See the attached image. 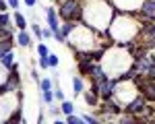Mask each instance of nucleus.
I'll return each instance as SVG.
<instances>
[{
    "instance_id": "nucleus-1",
    "label": "nucleus",
    "mask_w": 155,
    "mask_h": 124,
    "mask_svg": "<svg viewBox=\"0 0 155 124\" xmlns=\"http://www.w3.org/2000/svg\"><path fill=\"white\" fill-rule=\"evenodd\" d=\"M99 64L104 66L112 79H120V77H126L130 73L132 64H134V54H132V46H122V44H110L101 58Z\"/></svg>"
},
{
    "instance_id": "nucleus-2",
    "label": "nucleus",
    "mask_w": 155,
    "mask_h": 124,
    "mask_svg": "<svg viewBox=\"0 0 155 124\" xmlns=\"http://www.w3.org/2000/svg\"><path fill=\"white\" fill-rule=\"evenodd\" d=\"M141 31V19L137 15H128V12H116L112 23L107 27L106 35L112 44H122V46H130L134 39L139 37Z\"/></svg>"
},
{
    "instance_id": "nucleus-3",
    "label": "nucleus",
    "mask_w": 155,
    "mask_h": 124,
    "mask_svg": "<svg viewBox=\"0 0 155 124\" xmlns=\"http://www.w3.org/2000/svg\"><path fill=\"white\" fill-rule=\"evenodd\" d=\"M114 15L116 11L110 0H83V19L81 21L99 33L107 31Z\"/></svg>"
},
{
    "instance_id": "nucleus-4",
    "label": "nucleus",
    "mask_w": 155,
    "mask_h": 124,
    "mask_svg": "<svg viewBox=\"0 0 155 124\" xmlns=\"http://www.w3.org/2000/svg\"><path fill=\"white\" fill-rule=\"evenodd\" d=\"M106 33H99L95 29H91L89 25H85L83 21L74 25L72 33L66 37V44L71 46L72 52H95V50H104L107 48L112 41L106 39V41H99Z\"/></svg>"
},
{
    "instance_id": "nucleus-5",
    "label": "nucleus",
    "mask_w": 155,
    "mask_h": 124,
    "mask_svg": "<svg viewBox=\"0 0 155 124\" xmlns=\"http://www.w3.org/2000/svg\"><path fill=\"white\" fill-rule=\"evenodd\" d=\"M139 95V87H137V81L132 79V77H120L114 81V93H112V97L118 101L120 106H128L132 99Z\"/></svg>"
},
{
    "instance_id": "nucleus-6",
    "label": "nucleus",
    "mask_w": 155,
    "mask_h": 124,
    "mask_svg": "<svg viewBox=\"0 0 155 124\" xmlns=\"http://www.w3.org/2000/svg\"><path fill=\"white\" fill-rule=\"evenodd\" d=\"M58 15L62 21L79 23L83 19V0H58Z\"/></svg>"
},
{
    "instance_id": "nucleus-7",
    "label": "nucleus",
    "mask_w": 155,
    "mask_h": 124,
    "mask_svg": "<svg viewBox=\"0 0 155 124\" xmlns=\"http://www.w3.org/2000/svg\"><path fill=\"white\" fill-rule=\"evenodd\" d=\"M134 81H137V87H139V93L149 103H155V79L147 77V74H139V77H134Z\"/></svg>"
},
{
    "instance_id": "nucleus-8",
    "label": "nucleus",
    "mask_w": 155,
    "mask_h": 124,
    "mask_svg": "<svg viewBox=\"0 0 155 124\" xmlns=\"http://www.w3.org/2000/svg\"><path fill=\"white\" fill-rule=\"evenodd\" d=\"M116 12H128V15H137L143 0H110Z\"/></svg>"
},
{
    "instance_id": "nucleus-9",
    "label": "nucleus",
    "mask_w": 155,
    "mask_h": 124,
    "mask_svg": "<svg viewBox=\"0 0 155 124\" xmlns=\"http://www.w3.org/2000/svg\"><path fill=\"white\" fill-rule=\"evenodd\" d=\"M137 17L141 21H155V0H143Z\"/></svg>"
},
{
    "instance_id": "nucleus-10",
    "label": "nucleus",
    "mask_w": 155,
    "mask_h": 124,
    "mask_svg": "<svg viewBox=\"0 0 155 124\" xmlns=\"http://www.w3.org/2000/svg\"><path fill=\"white\" fill-rule=\"evenodd\" d=\"M93 64H95V60H89V58H77L79 74L85 77V79H89V74H91V70H93Z\"/></svg>"
},
{
    "instance_id": "nucleus-11",
    "label": "nucleus",
    "mask_w": 155,
    "mask_h": 124,
    "mask_svg": "<svg viewBox=\"0 0 155 124\" xmlns=\"http://www.w3.org/2000/svg\"><path fill=\"white\" fill-rule=\"evenodd\" d=\"M71 83H72V95H74V97H81V95H83V91L87 89V87H85V77L74 74V77L71 79Z\"/></svg>"
},
{
    "instance_id": "nucleus-12",
    "label": "nucleus",
    "mask_w": 155,
    "mask_h": 124,
    "mask_svg": "<svg viewBox=\"0 0 155 124\" xmlns=\"http://www.w3.org/2000/svg\"><path fill=\"white\" fill-rule=\"evenodd\" d=\"M81 97H83V101L87 103V106H89V108H93V110H95L97 106H99V101H101V97L97 95L95 91H91V89H85Z\"/></svg>"
},
{
    "instance_id": "nucleus-13",
    "label": "nucleus",
    "mask_w": 155,
    "mask_h": 124,
    "mask_svg": "<svg viewBox=\"0 0 155 124\" xmlns=\"http://www.w3.org/2000/svg\"><path fill=\"white\" fill-rule=\"evenodd\" d=\"M12 21H15V27H17L19 31H23V29H27V27H29V21H27V17H25L23 12H19V11L12 15Z\"/></svg>"
},
{
    "instance_id": "nucleus-14",
    "label": "nucleus",
    "mask_w": 155,
    "mask_h": 124,
    "mask_svg": "<svg viewBox=\"0 0 155 124\" xmlns=\"http://www.w3.org/2000/svg\"><path fill=\"white\" fill-rule=\"evenodd\" d=\"M15 39H17V44L21 46V48H31V35L27 33V31H19L17 35H15Z\"/></svg>"
},
{
    "instance_id": "nucleus-15",
    "label": "nucleus",
    "mask_w": 155,
    "mask_h": 124,
    "mask_svg": "<svg viewBox=\"0 0 155 124\" xmlns=\"http://www.w3.org/2000/svg\"><path fill=\"white\" fill-rule=\"evenodd\" d=\"M0 64H2V66H4V68H6V70H11L12 66H15V64H17V62H15V52H6V54H4V56H2V58H0Z\"/></svg>"
},
{
    "instance_id": "nucleus-16",
    "label": "nucleus",
    "mask_w": 155,
    "mask_h": 124,
    "mask_svg": "<svg viewBox=\"0 0 155 124\" xmlns=\"http://www.w3.org/2000/svg\"><path fill=\"white\" fill-rule=\"evenodd\" d=\"M48 112H50V116H54L56 120H64V114H62V108H60V106H56L54 101H52V103H48Z\"/></svg>"
},
{
    "instance_id": "nucleus-17",
    "label": "nucleus",
    "mask_w": 155,
    "mask_h": 124,
    "mask_svg": "<svg viewBox=\"0 0 155 124\" xmlns=\"http://www.w3.org/2000/svg\"><path fill=\"white\" fill-rule=\"evenodd\" d=\"M21 110H23V108H21V106H17V108H15V112H12L11 116L6 118V122H23L25 124V118L21 116Z\"/></svg>"
},
{
    "instance_id": "nucleus-18",
    "label": "nucleus",
    "mask_w": 155,
    "mask_h": 124,
    "mask_svg": "<svg viewBox=\"0 0 155 124\" xmlns=\"http://www.w3.org/2000/svg\"><path fill=\"white\" fill-rule=\"evenodd\" d=\"M60 108H62V114H64V116H68V114H74V103H72L71 99H64V101H60Z\"/></svg>"
},
{
    "instance_id": "nucleus-19",
    "label": "nucleus",
    "mask_w": 155,
    "mask_h": 124,
    "mask_svg": "<svg viewBox=\"0 0 155 124\" xmlns=\"http://www.w3.org/2000/svg\"><path fill=\"white\" fill-rule=\"evenodd\" d=\"M74 25H77V23H72V21H62V25H60V29H62V35L68 37V35L72 33V29H74Z\"/></svg>"
},
{
    "instance_id": "nucleus-20",
    "label": "nucleus",
    "mask_w": 155,
    "mask_h": 124,
    "mask_svg": "<svg viewBox=\"0 0 155 124\" xmlns=\"http://www.w3.org/2000/svg\"><path fill=\"white\" fill-rule=\"evenodd\" d=\"M15 23L12 21V17L8 15V11H0V25H4V27H11Z\"/></svg>"
},
{
    "instance_id": "nucleus-21",
    "label": "nucleus",
    "mask_w": 155,
    "mask_h": 124,
    "mask_svg": "<svg viewBox=\"0 0 155 124\" xmlns=\"http://www.w3.org/2000/svg\"><path fill=\"white\" fill-rule=\"evenodd\" d=\"M41 101L48 106V103H52V101H56V97H54V89H48V91H41Z\"/></svg>"
},
{
    "instance_id": "nucleus-22",
    "label": "nucleus",
    "mask_w": 155,
    "mask_h": 124,
    "mask_svg": "<svg viewBox=\"0 0 155 124\" xmlns=\"http://www.w3.org/2000/svg\"><path fill=\"white\" fill-rule=\"evenodd\" d=\"M54 97H56V101H58V103L66 99V97H64V91H62V87L58 85V81H54Z\"/></svg>"
},
{
    "instance_id": "nucleus-23",
    "label": "nucleus",
    "mask_w": 155,
    "mask_h": 124,
    "mask_svg": "<svg viewBox=\"0 0 155 124\" xmlns=\"http://www.w3.org/2000/svg\"><path fill=\"white\" fill-rule=\"evenodd\" d=\"M39 91H48V89H54V81L52 79H39Z\"/></svg>"
},
{
    "instance_id": "nucleus-24",
    "label": "nucleus",
    "mask_w": 155,
    "mask_h": 124,
    "mask_svg": "<svg viewBox=\"0 0 155 124\" xmlns=\"http://www.w3.org/2000/svg\"><path fill=\"white\" fill-rule=\"evenodd\" d=\"M35 52H37V58H46V56H48V54H50L48 46H46V44H41V41H39V44H37Z\"/></svg>"
},
{
    "instance_id": "nucleus-25",
    "label": "nucleus",
    "mask_w": 155,
    "mask_h": 124,
    "mask_svg": "<svg viewBox=\"0 0 155 124\" xmlns=\"http://www.w3.org/2000/svg\"><path fill=\"white\" fill-rule=\"evenodd\" d=\"M81 118H83V122H89V124H97V122H101V120H99V116H93V114H83Z\"/></svg>"
},
{
    "instance_id": "nucleus-26",
    "label": "nucleus",
    "mask_w": 155,
    "mask_h": 124,
    "mask_svg": "<svg viewBox=\"0 0 155 124\" xmlns=\"http://www.w3.org/2000/svg\"><path fill=\"white\" fill-rule=\"evenodd\" d=\"M64 120L68 124H83V118L81 116H74V114H68V116H64Z\"/></svg>"
},
{
    "instance_id": "nucleus-27",
    "label": "nucleus",
    "mask_w": 155,
    "mask_h": 124,
    "mask_svg": "<svg viewBox=\"0 0 155 124\" xmlns=\"http://www.w3.org/2000/svg\"><path fill=\"white\" fill-rule=\"evenodd\" d=\"M48 62H50V68H56V66L60 64V58L56 56V54H52V52H50V54H48Z\"/></svg>"
},
{
    "instance_id": "nucleus-28",
    "label": "nucleus",
    "mask_w": 155,
    "mask_h": 124,
    "mask_svg": "<svg viewBox=\"0 0 155 124\" xmlns=\"http://www.w3.org/2000/svg\"><path fill=\"white\" fill-rule=\"evenodd\" d=\"M29 27H31V31H33V33H35V35L39 37V39H44V37H41V27H39V23H37V21L29 23Z\"/></svg>"
},
{
    "instance_id": "nucleus-29",
    "label": "nucleus",
    "mask_w": 155,
    "mask_h": 124,
    "mask_svg": "<svg viewBox=\"0 0 155 124\" xmlns=\"http://www.w3.org/2000/svg\"><path fill=\"white\" fill-rule=\"evenodd\" d=\"M37 64H39V68H41V70H48V68H50L48 56H46V58H37Z\"/></svg>"
},
{
    "instance_id": "nucleus-30",
    "label": "nucleus",
    "mask_w": 155,
    "mask_h": 124,
    "mask_svg": "<svg viewBox=\"0 0 155 124\" xmlns=\"http://www.w3.org/2000/svg\"><path fill=\"white\" fill-rule=\"evenodd\" d=\"M41 37H44V39H52V37H54V31H52L50 27H46V29H41Z\"/></svg>"
},
{
    "instance_id": "nucleus-31",
    "label": "nucleus",
    "mask_w": 155,
    "mask_h": 124,
    "mask_svg": "<svg viewBox=\"0 0 155 124\" xmlns=\"http://www.w3.org/2000/svg\"><path fill=\"white\" fill-rule=\"evenodd\" d=\"M6 4H8V8H19L21 6V0H6Z\"/></svg>"
},
{
    "instance_id": "nucleus-32",
    "label": "nucleus",
    "mask_w": 155,
    "mask_h": 124,
    "mask_svg": "<svg viewBox=\"0 0 155 124\" xmlns=\"http://www.w3.org/2000/svg\"><path fill=\"white\" fill-rule=\"evenodd\" d=\"M147 77H151V79H155V64H151V62H149V68H147Z\"/></svg>"
},
{
    "instance_id": "nucleus-33",
    "label": "nucleus",
    "mask_w": 155,
    "mask_h": 124,
    "mask_svg": "<svg viewBox=\"0 0 155 124\" xmlns=\"http://www.w3.org/2000/svg\"><path fill=\"white\" fill-rule=\"evenodd\" d=\"M23 4L27 6V8H35V6H37V0H23Z\"/></svg>"
},
{
    "instance_id": "nucleus-34",
    "label": "nucleus",
    "mask_w": 155,
    "mask_h": 124,
    "mask_svg": "<svg viewBox=\"0 0 155 124\" xmlns=\"http://www.w3.org/2000/svg\"><path fill=\"white\" fill-rule=\"evenodd\" d=\"M6 74H8V70H6V68H4V66L0 64V83H2V81L6 79Z\"/></svg>"
},
{
    "instance_id": "nucleus-35",
    "label": "nucleus",
    "mask_w": 155,
    "mask_h": 124,
    "mask_svg": "<svg viewBox=\"0 0 155 124\" xmlns=\"http://www.w3.org/2000/svg\"><path fill=\"white\" fill-rule=\"evenodd\" d=\"M31 79H33V81H35V83H39V74H37V68H31Z\"/></svg>"
},
{
    "instance_id": "nucleus-36",
    "label": "nucleus",
    "mask_w": 155,
    "mask_h": 124,
    "mask_svg": "<svg viewBox=\"0 0 155 124\" xmlns=\"http://www.w3.org/2000/svg\"><path fill=\"white\" fill-rule=\"evenodd\" d=\"M0 11H8V4H6V0H0Z\"/></svg>"
},
{
    "instance_id": "nucleus-37",
    "label": "nucleus",
    "mask_w": 155,
    "mask_h": 124,
    "mask_svg": "<svg viewBox=\"0 0 155 124\" xmlns=\"http://www.w3.org/2000/svg\"><path fill=\"white\" fill-rule=\"evenodd\" d=\"M50 2H56V0H50Z\"/></svg>"
},
{
    "instance_id": "nucleus-38",
    "label": "nucleus",
    "mask_w": 155,
    "mask_h": 124,
    "mask_svg": "<svg viewBox=\"0 0 155 124\" xmlns=\"http://www.w3.org/2000/svg\"><path fill=\"white\" fill-rule=\"evenodd\" d=\"M56 2H58V0H56Z\"/></svg>"
}]
</instances>
